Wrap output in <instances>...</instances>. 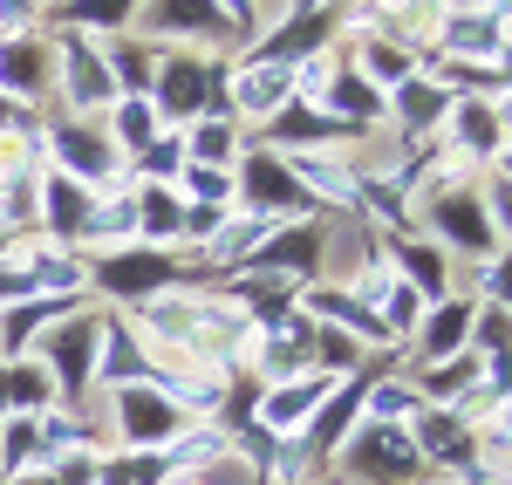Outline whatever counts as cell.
I'll return each mask as SVG.
<instances>
[{"mask_svg":"<svg viewBox=\"0 0 512 485\" xmlns=\"http://www.w3.org/2000/svg\"><path fill=\"white\" fill-rule=\"evenodd\" d=\"M185 164H219V171H233L239 164V123L233 117H192V130H185Z\"/></svg>","mask_w":512,"mask_h":485,"instance_id":"obj_21","label":"cell"},{"mask_svg":"<svg viewBox=\"0 0 512 485\" xmlns=\"http://www.w3.org/2000/svg\"><path fill=\"white\" fill-rule=\"evenodd\" d=\"M437 48L472 62V69H506V14H485V7H465L437 28Z\"/></svg>","mask_w":512,"mask_h":485,"instance_id":"obj_12","label":"cell"},{"mask_svg":"<svg viewBox=\"0 0 512 485\" xmlns=\"http://www.w3.org/2000/svg\"><path fill=\"white\" fill-rule=\"evenodd\" d=\"M444 123L458 130V151H465L472 164L506 158V103H492V96H458Z\"/></svg>","mask_w":512,"mask_h":485,"instance_id":"obj_14","label":"cell"},{"mask_svg":"<svg viewBox=\"0 0 512 485\" xmlns=\"http://www.w3.org/2000/svg\"><path fill=\"white\" fill-rule=\"evenodd\" d=\"M117 424L130 451H171L185 438V424H192V410L178 404V397H164L158 383H123L117 390Z\"/></svg>","mask_w":512,"mask_h":485,"instance_id":"obj_7","label":"cell"},{"mask_svg":"<svg viewBox=\"0 0 512 485\" xmlns=\"http://www.w3.org/2000/svg\"><path fill=\"white\" fill-rule=\"evenodd\" d=\"M137 7L144 0H69L62 7V28H82V35L103 28V41H110V35H130L137 28Z\"/></svg>","mask_w":512,"mask_h":485,"instance_id":"obj_22","label":"cell"},{"mask_svg":"<svg viewBox=\"0 0 512 485\" xmlns=\"http://www.w3.org/2000/svg\"><path fill=\"white\" fill-rule=\"evenodd\" d=\"M0 485H7V479H0Z\"/></svg>","mask_w":512,"mask_h":485,"instance_id":"obj_25","label":"cell"},{"mask_svg":"<svg viewBox=\"0 0 512 485\" xmlns=\"http://www.w3.org/2000/svg\"><path fill=\"white\" fill-rule=\"evenodd\" d=\"M451 103H458V96H451L437 76H424V69H417V76H403V82L390 89V117L403 123V137H424V130H437V123L451 117Z\"/></svg>","mask_w":512,"mask_h":485,"instance_id":"obj_16","label":"cell"},{"mask_svg":"<svg viewBox=\"0 0 512 485\" xmlns=\"http://www.w3.org/2000/svg\"><path fill=\"white\" fill-rule=\"evenodd\" d=\"M246 274H274V281H308V274H321V219H287V226H274Z\"/></svg>","mask_w":512,"mask_h":485,"instance_id":"obj_11","label":"cell"},{"mask_svg":"<svg viewBox=\"0 0 512 485\" xmlns=\"http://www.w3.org/2000/svg\"><path fill=\"white\" fill-rule=\"evenodd\" d=\"M335 465H342L349 485H417L424 479V458L410 445V431L403 424H376V417H362L349 438H342Z\"/></svg>","mask_w":512,"mask_h":485,"instance_id":"obj_2","label":"cell"},{"mask_svg":"<svg viewBox=\"0 0 512 485\" xmlns=\"http://www.w3.org/2000/svg\"><path fill=\"white\" fill-rule=\"evenodd\" d=\"M233 205L239 212H260V219H315V199L301 192V178L287 171V158H274L267 144L260 151H239L233 164Z\"/></svg>","mask_w":512,"mask_h":485,"instance_id":"obj_4","label":"cell"},{"mask_svg":"<svg viewBox=\"0 0 512 485\" xmlns=\"http://www.w3.org/2000/svg\"><path fill=\"white\" fill-rule=\"evenodd\" d=\"M96 328H103V315L76 308V315H62V322L41 335V356H35V363L55 376V397H62L69 410L89 404V383H96Z\"/></svg>","mask_w":512,"mask_h":485,"instance_id":"obj_6","label":"cell"},{"mask_svg":"<svg viewBox=\"0 0 512 485\" xmlns=\"http://www.w3.org/2000/svg\"><path fill=\"white\" fill-rule=\"evenodd\" d=\"M0 376H7V404H14V417H48V404H55V376H48L35 356L0 363Z\"/></svg>","mask_w":512,"mask_h":485,"instance_id":"obj_20","label":"cell"},{"mask_svg":"<svg viewBox=\"0 0 512 485\" xmlns=\"http://www.w3.org/2000/svg\"><path fill=\"white\" fill-rule=\"evenodd\" d=\"M137 21L151 28V35H185V41H205V48H219V55H233L239 28L219 14V0H144L137 7Z\"/></svg>","mask_w":512,"mask_h":485,"instance_id":"obj_10","label":"cell"},{"mask_svg":"<svg viewBox=\"0 0 512 485\" xmlns=\"http://www.w3.org/2000/svg\"><path fill=\"white\" fill-rule=\"evenodd\" d=\"M48 76H62V117H103L110 103H117V82H110V62H103V48L96 35H82V28H48Z\"/></svg>","mask_w":512,"mask_h":485,"instance_id":"obj_1","label":"cell"},{"mask_svg":"<svg viewBox=\"0 0 512 485\" xmlns=\"http://www.w3.org/2000/svg\"><path fill=\"white\" fill-rule=\"evenodd\" d=\"M35 7H41V14H62V7H69V0H35Z\"/></svg>","mask_w":512,"mask_h":485,"instance_id":"obj_24","label":"cell"},{"mask_svg":"<svg viewBox=\"0 0 512 485\" xmlns=\"http://www.w3.org/2000/svg\"><path fill=\"white\" fill-rule=\"evenodd\" d=\"M424 212H417V226H431V240L451 253H472V260H492V253H506V233L485 219V199L478 192H451V185H431L424 192Z\"/></svg>","mask_w":512,"mask_h":485,"instance_id":"obj_5","label":"cell"},{"mask_svg":"<svg viewBox=\"0 0 512 485\" xmlns=\"http://www.w3.org/2000/svg\"><path fill=\"white\" fill-rule=\"evenodd\" d=\"M130 212H137V240L144 246H178V233H185V199L171 192V185H137L130 192Z\"/></svg>","mask_w":512,"mask_h":485,"instance_id":"obj_19","label":"cell"},{"mask_svg":"<svg viewBox=\"0 0 512 485\" xmlns=\"http://www.w3.org/2000/svg\"><path fill=\"white\" fill-rule=\"evenodd\" d=\"M328 390H335V376H328V369H301V376H287V383H267L246 424H253V431H267L274 445H280V438H301V431H308V417H315V404L328 397Z\"/></svg>","mask_w":512,"mask_h":485,"instance_id":"obj_8","label":"cell"},{"mask_svg":"<svg viewBox=\"0 0 512 485\" xmlns=\"http://www.w3.org/2000/svg\"><path fill=\"white\" fill-rule=\"evenodd\" d=\"M472 315H478V301H465V294H444V301H431V308H424V322L410 328V335H417V356H424L417 369L465 356V342H472Z\"/></svg>","mask_w":512,"mask_h":485,"instance_id":"obj_13","label":"cell"},{"mask_svg":"<svg viewBox=\"0 0 512 485\" xmlns=\"http://www.w3.org/2000/svg\"><path fill=\"white\" fill-rule=\"evenodd\" d=\"M89 212H96L89 185H76L69 171H41V212L35 219L55 240H82V233H89Z\"/></svg>","mask_w":512,"mask_h":485,"instance_id":"obj_17","label":"cell"},{"mask_svg":"<svg viewBox=\"0 0 512 485\" xmlns=\"http://www.w3.org/2000/svg\"><path fill=\"white\" fill-rule=\"evenodd\" d=\"M390 260H396V281L410 287V294H424V308L451 294V253H444L437 240H417V233H403V240L390 246Z\"/></svg>","mask_w":512,"mask_h":485,"instance_id":"obj_15","label":"cell"},{"mask_svg":"<svg viewBox=\"0 0 512 485\" xmlns=\"http://www.w3.org/2000/svg\"><path fill=\"white\" fill-rule=\"evenodd\" d=\"M41 89H48V35L0 41V96L7 103H35Z\"/></svg>","mask_w":512,"mask_h":485,"instance_id":"obj_18","label":"cell"},{"mask_svg":"<svg viewBox=\"0 0 512 485\" xmlns=\"http://www.w3.org/2000/svg\"><path fill=\"white\" fill-rule=\"evenodd\" d=\"M48 151H55L48 171H69L76 185H110L117 164H123L117 151H110V137H103L96 117H55L48 123Z\"/></svg>","mask_w":512,"mask_h":485,"instance_id":"obj_9","label":"cell"},{"mask_svg":"<svg viewBox=\"0 0 512 485\" xmlns=\"http://www.w3.org/2000/svg\"><path fill=\"white\" fill-rule=\"evenodd\" d=\"M89 287H103V294H117V301H151L164 287H185V260H178V246H110V253H96L89 267Z\"/></svg>","mask_w":512,"mask_h":485,"instance_id":"obj_3","label":"cell"},{"mask_svg":"<svg viewBox=\"0 0 512 485\" xmlns=\"http://www.w3.org/2000/svg\"><path fill=\"white\" fill-rule=\"evenodd\" d=\"M130 164H137V185H171V178L185 171V137H178V130H158Z\"/></svg>","mask_w":512,"mask_h":485,"instance_id":"obj_23","label":"cell"}]
</instances>
